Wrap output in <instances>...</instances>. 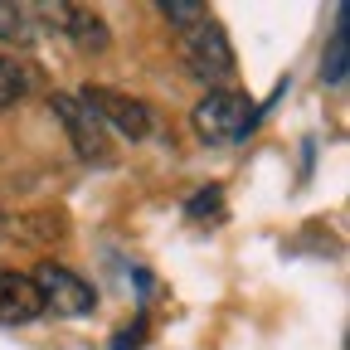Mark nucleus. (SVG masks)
<instances>
[{
  "instance_id": "nucleus-1",
  "label": "nucleus",
  "mask_w": 350,
  "mask_h": 350,
  "mask_svg": "<svg viewBox=\"0 0 350 350\" xmlns=\"http://www.w3.org/2000/svg\"><path fill=\"white\" fill-rule=\"evenodd\" d=\"M200 142L209 146H229V142H243L253 131V103L243 93H229V88H214V93H204L190 112Z\"/></svg>"
},
{
  "instance_id": "nucleus-2",
  "label": "nucleus",
  "mask_w": 350,
  "mask_h": 350,
  "mask_svg": "<svg viewBox=\"0 0 350 350\" xmlns=\"http://www.w3.org/2000/svg\"><path fill=\"white\" fill-rule=\"evenodd\" d=\"M180 54H185V68L200 78V83H224L234 73V49H229V39L224 29H219L209 15L190 29H180Z\"/></svg>"
},
{
  "instance_id": "nucleus-3",
  "label": "nucleus",
  "mask_w": 350,
  "mask_h": 350,
  "mask_svg": "<svg viewBox=\"0 0 350 350\" xmlns=\"http://www.w3.org/2000/svg\"><path fill=\"white\" fill-rule=\"evenodd\" d=\"M49 103H54V117H59L64 131H68L73 151H78L83 161H93V165H107V161H112V142H107V126L98 122V112L88 107L78 93H54Z\"/></svg>"
},
{
  "instance_id": "nucleus-4",
  "label": "nucleus",
  "mask_w": 350,
  "mask_h": 350,
  "mask_svg": "<svg viewBox=\"0 0 350 350\" xmlns=\"http://www.w3.org/2000/svg\"><path fill=\"white\" fill-rule=\"evenodd\" d=\"M29 282H34L39 301H44V312H54V317H88L98 306V292L78 273H68L64 262H39Z\"/></svg>"
},
{
  "instance_id": "nucleus-5",
  "label": "nucleus",
  "mask_w": 350,
  "mask_h": 350,
  "mask_svg": "<svg viewBox=\"0 0 350 350\" xmlns=\"http://www.w3.org/2000/svg\"><path fill=\"white\" fill-rule=\"evenodd\" d=\"M78 98L98 112L103 126H117L122 137H131V142H146V137H151V126H156L151 107L137 103V98H126V93H117V88H98V83H93V88H83Z\"/></svg>"
},
{
  "instance_id": "nucleus-6",
  "label": "nucleus",
  "mask_w": 350,
  "mask_h": 350,
  "mask_svg": "<svg viewBox=\"0 0 350 350\" xmlns=\"http://www.w3.org/2000/svg\"><path fill=\"white\" fill-rule=\"evenodd\" d=\"M44 312V301L34 292V282L15 268H0V326H25Z\"/></svg>"
},
{
  "instance_id": "nucleus-7",
  "label": "nucleus",
  "mask_w": 350,
  "mask_h": 350,
  "mask_svg": "<svg viewBox=\"0 0 350 350\" xmlns=\"http://www.w3.org/2000/svg\"><path fill=\"white\" fill-rule=\"evenodd\" d=\"M44 10H49V5H44ZM49 15H59L54 25H59V29H68V34L78 39V49H107V25H103L98 15L73 10V5H54Z\"/></svg>"
},
{
  "instance_id": "nucleus-8",
  "label": "nucleus",
  "mask_w": 350,
  "mask_h": 350,
  "mask_svg": "<svg viewBox=\"0 0 350 350\" xmlns=\"http://www.w3.org/2000/svg\"><path fill=\"white\" fill-rule=\"evenodd\" d=\"M34 10L29 5H5L0 0V39H10V44H29L34 39Z\"/></svg>"
},
{
  "instance_id": "nucleus-9",
  "label": "nucleus",
  "mask_w": 350,
  "mask_h": 350,
  "mask_svg": "<svg viewBox=\"0 0 350 350\" xmlns=\"http://www.w3.org/2000/svg\"><path fill=\"white\" fill-rule=\"evenodd\" d=\"M161 15H165L175 29H190V25H200L209 10L200 5V0H161Z\"/></svg>"
},
{
  "instance_id": "nucleus-10",
  "label": "nucleus",
  "mask_w": 350,
  "mask_h": 350,
  "mask_svg": "<svg viewBox=\"0 0 350 350\" xmlns=\"http://www.w3.org/2000/svg\"><path fill=\"white\" fill-rule=\"evenodd\" d=\"M20 93H25V73H20V64H10L5 54H0V107H15Z\"/></svg>"
},
{
  "instance_id": "nucleus-11",
  "label": "nucleus",
  "mask_w": 350,
  "mask_h": 350,
  "mask_svg": "<svg viewBox=\"0 0 350 350\" xmlns=\"http://www.w3.org/2000/svg\"><path fill=\"white\" fill-rule=\"evenodd\" d=\"M345 78V10L336 20V39H331V59H326V83H340Z\"/></svg>"
},
{
  "instance_id": "nucleus-12",
  "label": "nucleus",
  "mask_w": 350,
  "mask_h": 350,
  "mask_svg": "<svg viewBox=\"0 0 350 350\" xmlns=\"http://www.w3.org/2000/svg\"><path fill=\"white\" fill-rule=\"evenodd\" d=\"M219 209H224V200H219V190H204V195H195L190 200V219H219Z\"/></svg>"
},
{
  "instance_id": "nucleus-13",
  "label": "nucleus",
  "mask_w": 350,
  "mask_h": 350,
  "mask_svg": "<svg viewBox=\"0 0 350 350\" xmlns=\"http://www.w3.org/2000/svg\"><path fill=\"white\" fill-rule=\"evenodd\" d=\"M142 331H146V321H131V326H122V336L112 340V350H142Z\"/></svg>"
}]
</instances>
